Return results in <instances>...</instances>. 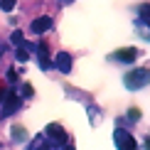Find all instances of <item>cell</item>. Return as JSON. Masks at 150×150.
<instances>
[{"instance_id": "9", "label": "cell", "mask_w": 150, "mask_h": 150, "mask_svg": "<svg viewBox=\"0 0 150 150\" xmlns=\"http://www.w3.org/2000/svg\"><path fill=\"white\" fill-rule=\"evenodd\" d=\"M10 135H12V140H15V143H25V140L30 138V135H27V130H25L22 126H12Z\"/></svg>"}, {"instance_id": "18", "label": "cell", "mask_w": 150, "mask_h": 150, "mask_svg": "<svg viewBox=\"0 0 150 150\" xmlns=\"http://www.w3.org/2000/svg\"><path fill=\"white\" fill-rule=\"evenodd\" d=\"M59 150H74V145H69V143H67V145H62Z\"/></svg>"}, {"instance_id": "7", "label": "cell", "mask_w": 150, "mask_h": 150, "mask_svg": "<svg viewBox=\"0 0 150 150\" xmlns=\"http://www.w3.org/2000/svg\"><path fill=\"white\" fill-rule=\"evenodd\" d=\"M20 103H22V98L17 96V93H10V96H5V101H3V116H12L17 108H20Z\"/></svg>"}, {"instance_id": "2", "label": "cell", "mask_w": 150, "mask_h": 150, "mask_svg": "<svg viewBox=\"0 0 150 150\" xmlns=\"http://www.w3.org/2000/svg\"><path fill=\"white\" fill-rule=\"evenodd\" d=\"M45 138L49 140V145L52 148H62L69 143V135H67V130L59 126V123H49V126L45 128Z\"/></svg>"}, {"instance_id": "20", "label": "cell", "mask_w": 150, "mask_h": 150, "mask_svg": "<svg viewBox=\"0 0 150 150\" xmlns=\"http://www.w3.org/2000/svg\"><path fill=\"white\" fill-rule=\"evenodd\" d=\"M145 150H150V135L145 138Z\"/></svg>"}, {"instance_id": "21", "label": "cell", "mask_w": 150, "mask_h": 150, "mask_svg": "<svg viewBox=\"0 0 150 150\" xmlns=\"http://www.w3.org/2000/svg\"><path fill=\"white\" fill-rule=\"evenodd\" d=\"M0 54H3V47H0Z\"/></svg>"}, {"instance_id": "3", "label": "cell", "mask_w": 150, "mask_h": 150, "mask_svg": "<svg viewBox=\"0 0 150 150\" xmlns=\"http://www.w3.org/2000/svg\"><path fill=\"white\" fill-rule=\"evenodd\" d=\"M113 143H116V148H118V150H135V138L128 133L126 128H116V133H113Z\"/></svg>"}, {"instance_id": "10", "label": "cell", "mask_w": 150, "mask_h": 150, "mask_svg": "<svg viewBox=\"0 0 150 150\" xmlns=\"http://www.w3.org/2000/svg\"><path fill=\"white\" fill-rule=\"evenodd\" d=\"M49 148H52V145H49V140L45 138V135H37V138H35V143H32V148H30V150H49Z\"/></svg>"}, {"instance_id": "19", "label": "cell", "mask_w": 150, "mask_h": 150, "mask_svg": "<svg viewBox=\"0 0 150 150\" xmlns=\"http://www.w3.org/2000/svg\"><path fill=\"white\" fill-rule=\"evenodd\" d=\"M5 101V89H0V103Z\"/></svg>"}, {"instance_id": "14", "label": "cell", "mask_w": 150, "mask_h": 150, "mask_svg": "<svg viewBox=\"0 0 150 150\" xmlns=\"http://www.w3.org/2000/svg\"><path fill=\"white\" fill-rule=\"evenodd\" d=\"M10 40H12V45H17V47H22V45H25V40H22V32H20V30H15Z\"/></svg>"}, {"instance_id": "1", "label": "cell", "mask_w": 150, "mask_h": 150, "mask_svg": "<svg viewBox=\"0 0 150 150\" xmlns=\"http://www.w3.org/2000/svg\"><path fill=\"white\" fill-rule=\"evenodd\" d=\"M123 84H126V89H130V91L145 89V86L150 84V69H133V71H128L126 76H123Z\"/></svg>"}, {"instance_id": "11", "label": "cell", "mask_w": 150, "mask_h": 150, "mask_svg": "<svg viewBox=\"0 0 150 150\" xmlns=\"http://www.w3.org/2000/svg\"><path fill=\"white\" fill-rule=\"evenodd\" d=\"M140 20L150 27V5H148V3H145V5H140Z\"/></svg>"}, {"instance_id": "22", "label": "cell", "mask_w": 150, "mask_h": 150, "mask_svg": "<svg viewBox=\"0 0 150 150\" xmlns=\"http://www.w3.org/2000/svg\"><path fill=\"white\" fill-rule=\"evenodd\" d=\"M64 3H69V0H64Z\"/></svg>"}, {"instance_id": "13", "label": "cell", "mask_w": 150, "mask_h": 150, "mask_svg": "<svg viewBox=\"0 0 150 150\" xmlns=\"http://www.w3.org/2000/svg\"><path fill=\"white\" fill-rule=\"evenodd\" d=\"M15 5H17V0H0V8H3L5 12H12Z\"/></svg>"}, {"instance_id": "5", "label": "cell", "mask_w": 150, "mask_h": 150, "mask_svg": "<svg viewBox=\"0 0 150 150\" xmlns=\"http://www.w3.org/2000/svg\"><path fill=\"white\" fill-rule=\"evenodd\" d=\"M71 54L69 52H59L57 57H54V67H57V69L62 71V74H71Z\"/></svg>"}, {"instance_id": "15", "label": "cell", "mask_w": 150, "mask_h": 150, "mask_svg": "<svg viewBox=\"0 0 150 150\" xmlns=\"http://www.w3.org/2000/svg\"><path fill=\"white\" fill-rule=\"evenodd\" d=\"M15 57H17V62H27V59H30V52L20 47V49H17V54H15Z\"/></svg>"}, {"instance_id": "8", "label": "cell", "mask_w": 150, "mask_h": 150, "mask_svg": "<svg viewBox=\"0 0 150 150\" xmlns=\"http://www.w3.org/2000/svg\"><path fill=\"white\" fill-rule=\"evenodd\" d=\"M35 49H37V59H40V67H42V69H49V47H47V42H40Z\"/></svg>"}, {"instance_id": "12", "label": "cell", "mask_w": 150, "mask_h": 150, "mask_svg": "<svg viewBox=\"0 0 150 150\" xmlns=\"http://www.w3.org/2000/svg\"><path fill=\"white\" fill-rule=\"evenodd\" d=\"M32 93H35L32 86H30V84H22V89H20V93H17V96H20V98H30Z\"/></svg>"}, {"instance_id": "4", "label": "cell", "mask_w": 150, "mask_h": 150, "mask_svg": "<svg viewBox=\"0 0 150 150\" xmlns=\"http://www.w3.org/2000/svg\"><path fill=\"white\" fill-rule=\"evenodd\" d=\"M111 59L121 62V64H133V62L138 59V49L135 47H121V49H116V52L111 54Z\"/></svg>"}, {"instance_id": "17", "label": "cell", "mask_w": 150, "mask_h": 150, "mask_svg": "<svg viewBox=\"0 0 150 150\" xmlns=\"http://www.w3.org/2000/svg\"><path fill=\"white\" fill-rule=\"evenodd\" d=\"M8 81H10V84H17V74H15V71H12V69L8 71Z\"/></svg>"}, {"instance_id": "16", "label": "cell", "mask_w": 150, "mask_h": 150, "mask_svg": "<svg viewBox=\"0 0 150 150\" xmlns=\"http://www.w3.org/2000/svg\"><path fill=\"white\" fill-rule=\"evenodd\" d=\"M128 118H130V123L140 121V108H130V111H128Z\"/></svg>"}, {"instance_id": "6", "label": "cell", "mask_w": 150, "mask_h": 150, "mask_svg": "<svg viewBox=\"0 0 150 150\" xmlns=\"http://www.w3.org/2000/svg\"><path fill=\"white\" fill-rule=\"evenodd\" d=\"M52 25H54L52 17H49V15H42V17H37V20H32V32H35V35H45V32L52 30Z\"/></svg>"}]
</instances>
